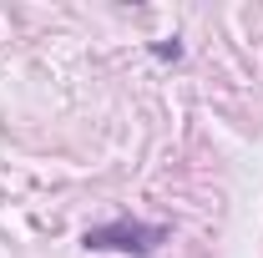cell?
I'll use <instances>...</instances> for the list:
<instances>
[{"instance_id": "1", "label": "cell", "mask_w": 263, "mask_h": 258, "mask_svg": "<svg viewBox=\"0 0 263 258\" xmlns=\"http://www.w3.org/2000/svg\"><path fill=\"white\" fill-rule=\"evenodd\" d=\"M167 238L162 223H132V218H117L106 228H91L86 233V248H117V253H152Z\"/></svg>"}]
</instances>
